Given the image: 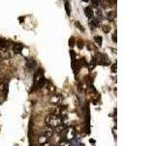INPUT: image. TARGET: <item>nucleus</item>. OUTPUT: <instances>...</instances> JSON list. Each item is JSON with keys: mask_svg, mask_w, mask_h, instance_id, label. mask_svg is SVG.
Masks as SVG:
<instances>
[{"mask_svg": "<svg viewBox=\"0 0 155 146\" xmlns=\"http://www.w3.org/2000/svg\"><path fill=\"white\" fill-rule=\"evenodd\" d=\"M89 26H91L92 29L99 27V22H98V19H94V18L90 19H89Z\"/></svg>", "mask_w": 155, "mask_h": 146, "instance_id": "obj_6", "label": "nucleus"}, {"mask_svg": "<svg viewBox=\"0 0 155 146\" xmlns=\"http://www.w3.org/2000/svg\"><path fill=\"white\" fill-rule=\"evenodd\" d=\"M102 30L105 33H109L110 31V26H109L108 24H104V26H102Z\"/></svg>", "mask_w": 155, "mask_h": 146, "instance_id": "obj_13", "label": "nucleus"}, {"mask_svg": "<svg viewBox=\"0 0 155 146\" xmlns=\"http://www.w3.org/2000/svg\"><path fill=\"white\" fill-rule=\"evenodd\" d=\"M40 146H51V144L48 143V142H45V143H43V144H40Z\"/></svg>", "mask_w": 155, "mask_h": 146, "instance_id": "obj_20", "label": "nucleus"}, {"mask_svg": "<svg viewBox=\"0 0 155 146\" xmlns=\"http://www.w3.org/2000/svg\"><path fill=\"white\" fill-rule=\"evenodd\" d=\"M99 1H92V4H93V6L94 7H98L99 6Z\"/></svg>", "mask_w": 155, "mask_h": 146, "instance_id": "obj_17", "label": "nucleus"}, {"mask_svg": "<svg viewBox=\"0 0 155 146\" xmlns=\"http://www.w3.org/2000/svg\"><path fill=\"white\" fill-rule=\"evenodd\" d=\"M66 10H67V14L70 15V11H69V9H68V2H66Z\"/></svg>", "mask_w": 155, "mask_h": 146, "instance_id": "obj_22", "label": "nucleus"}, {"mask_svg": "<svg viewBox=\"0 0 155 146\" xmlns=\"http://www.w3.org/2000/svg\"><path fill=\"white\" fill-rule=\"evenodd\" d=\"M79 47H80L81 49L82 48V43H81V41H80V42H79Z\"/></svg>", "mask_w": 155, "mask_h": 146, "instance_id": "obj_23", "label": "nucleus"}, {"mask_svg": "<svg viewBox=\"0 0 155 146\" xmlns=\"http://www.w3.org/2000/svg\"><path fill=\"white\" fill-rule=\"evenodd\" d=\"M27 66H28V68H31V69H33V68L36 66V61H33V60L28 61H27Z\"/></svg>", "mask_w": 155, "mask_h": 146, "instance_id": "obj_12", "label": "nucleus"}, {"mask_svg": "<svg viewBox=\"0 0 155 146\" xmlns=\"http://www.w3.org/2000/svg\"><path fill=\"white\" fill-rule=\"evenodd\" d=\"M64 131H65V138H66L68 141H70V139L74 138L75 134H76V130H75L74 128H72V127H71V128L66 129Z\"/></svg>", "mask_w": 155, "mask_h": 146, "instance_id": "obj_4", "label": "nucleus"}, {"mask_svg": "<svg viewBox=\"0 0 155 146\" xmlns=\"http://www.w3.org/2000/svg\"><path fill=\"white\" fill-rule=\"evenodd\" d=\"M94 40H95V42L98 44V45H102V40H103V39H102V37L101 36H99V35H96V36H94Z\"/></svg>", "mask_w": 155, "mask_h": 146, "instance_id": "obj_14", "label": "nucleus"}, {"mask_svg": "<svg viewBox=\"0 0 155 146\" xmlns=\"http://www.w3.org/2000/svg\"><path fill=\"white\" fill-rule=\"evenodd\" d=\"M107 17H108V19H110V21H114V19H115V17H116V13H115V11L108 12V14H107Z\"/></svg>", "mask_w": 155, "mask_h": 146, "instance_id": "obj_11", "label": "nucleus"}, {"mask_svg": "<svg viewBox=\"0 0 155 146\" xmlns=\"http://www.w3.org/2000/svg\"><path fill=\"white\" fill-rule=\"evenodd\" d=\"M45 122L48 127H51V128L54 129L55 127L62 124V117H58L51 113L46 117Z\"/></svg>", "mask_w": 155, "mask_h": 146, "instance_id": "obj_1", "label": "nucleus"}, {"mask_svg": "<svg viewBox=\"0 0 155 146\" xmlns=\"http://www.w3.org/2000/svg\"><path fill=\"white\" fill-rule=\"evenodd\" d=\"M63 99V96H61L60 95H54V96H51L50 101L51 103H54V104H58L60 103Z\"/></svg>", "mask_w": 155, "mask_h": 146, "instance_id": "obj_5", "label": "nucleus"}, {"mask_svg": "<svg viewBox=\"0 0 155 146\" xmlns=\"http://www.w3.org/2000/svg\"><path fill=\"white\" fill-rule=\"evenodd\" d=\"M111 71H113V72L116 71V64H115V63H114V64H113V66H111Z\"/></svg>", "mask_w": 155, "mask_h": 146, "instance_id": "obj_18", "label": "nucleus"}, {"mask_svg": "<svg viewBox=\"0 0 155 146\" xmlns=\"http://www.w3.org/2000/svg\"><path fill=\"white\" fill-rule=\"evenodd\" d=\"M46 87H47V90L48 92H51V94H53V92H55V87L53 86L51 82H46Z\"/></svg>", "mask_w": 155, "mask_h": 146, "instance_id": "obj_8", "label": "nucleus"}, {"mask_svg": "<svg viewBox=\"0 0 155 146\" xmlns=\"http://www.w3.org/2000/svg\"><path fill=\"white\" fill-rule=\"evenodd\" d=\"M22 48H23V46L21 45V43H16L14 45V51H15V53L19 54V53L22 51Z\"/></svg>", "mask_w": 155, "mask_h": 146, "instance_id": "obj_9", "label": "nucleus"}, {"mask_svg": "<svg viewBox=\"0 0 155 146\" xmlns=\"http://www.w3.org/2000/svg\"><path fill=\"white\" fill-rule=\"evenodd\" d=\"M113 41L114 42H116V33H114L113 34Z\"/></svg>", "mask_w": 155, "mask_h": 146, "instance_id": "obj_19", "label": "nucleus"}, {"mask_svg": "<svg viewBox=\"0 0 155 146\" xmlns=\"http://www.w3.org/2000/svg\"><path fill=\"white\" fill-rule=\"evenodd\" d=\"M53 134V129L51 128V127H45L43 129V130L41 131V134L39 136V143L43 144L45 142H48V140L51 139V135Z\"/></svg>", "mask_w": 155, "mask_h": 146, "instance_id": "obj_2", "label": "nucleus"}, {"mask_svg": "<svg viewBox=\"0 0 155 146\" xmlns=\"http://www.w3.org/2000/svg\"><path fill=\"white\" fill-rule=\"evenodd\" d=\"M97 15H98L99 17H102V12L100 11V10H97V13H96Z\"/></svg>", "mask_w": 155, "mask_h": 146, "instance_id": "obj_21", "label": "nucleus"}, {"mask_svg": "<svg viewBox=\"0 0 155 146\" xmlns=\"http://www.w3.org/2000/svg\"><path fill=\"white\" fill-rule=\"evenodd\" d=\"M84 13H85V16L88 18L89 19L93 18V11H92V8L91 7H86L84 9Z\"/></svg>", "mask_w": 155, "mask_h": 146, "instance_id": "obj_7", "label": "nucleus"}, {"mask_svg": "<svg viewBox=\"0 0 155 146\" xmlns=\"http://www.w3.org/2000/svg\"><path fill=\"white\" fill-rule=\"evenodd\" d=\"M75 26H78V27H79V28L81 29V31H82V32L84 31V27H82V26H81V23H80L79 22H76V23H75Z\"/></svg>", "mask_w": 155, "mask_h": 146, "instance_id": "obj_16", "label": "nucleus"}, {"mask_svg": "<svg viewBox=\"0 0 155 146\" xmlns=\"http://www.w3.org/2000/svg\"><path fill=\"white\" fill-rule=\"evenodd\" d=\"M34 83H35L36 86L40 87V88L46 84L45 77H44V72L42 69H39L35 73V75H34Z\"/></svg>", "mask_w": 155, "mask_h": 146, "instance_id": "obj_3", "label": "nucleus"}, {"mask_svg": "<svg viewBox=\"0 0 155 146\" xmlns=\"http://www.w3.org/2000/svg\"><path fill=\"white\" fill-rule=\"evenodd\" d=\"M65 129H66V127H65V125H59V126H57V127H55L54 128V131H56V133H58V134H61V133H63V131L65 130Z\"/></svg>", "mask_w": 155, "mask_h": 146, "instance_id": "obj_10", "label": "nucleus"}, {"mask_svg": "<svg viewBox=\"0 0 155 146\" xmlns=\"http://www.w3.org/2000/svg\"><path fill=\"white\" fill-rule=\"evenodd\" d=\"M58 146H71V142L68 140H64V141H62V142H60Z\"/></svg>", "mask_w": 155, "mask_h": 146, "instance_id": "obj_15", "label": "nucleus"}]
</instances>
